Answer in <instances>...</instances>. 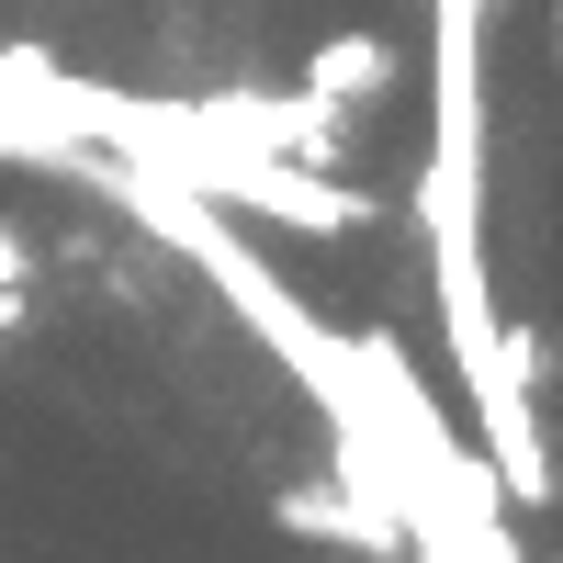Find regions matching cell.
I'll use <instances>...</instances> for the list:
<instances>
[{
	"mask_svg": "<svg viewBox=\"0 0 563 563\" xmlns=\"http://www.w3.org/2000/svg\"><path fill=\"white\" fill-rule=\"evenodd\" d=\"M282 530L350 541L361 563H406V519H395V507H372V496H350V485H282Z\"/></svg>",
	"mask_w": 563,
	"mask_h": 563,
	"instance_id": "obj_1",
	"label": "cell"
},
{
	"mask_svg": "<svg viewBox=\"0 0 563 563\" xmlns=\"http://www.w3.org/2000/svg\"><path fill=\"white\" fill-rule=\"evenodd\" d=\"M305 90H316V102H339V113L384 102V90H395V45H384V34H327L316 57H305Z\"/></svg>",
	"mask_w": 563,
	"mask_h": 563,
	"instance_id": "obj_2",
	"label": "cell"
},
{
	"mask_svg": "<svg viewBox=\"0 0 563 563\" xmlns=\"http://www.w3.org/2000/svg\"><path fill=\"white\" fill-rule=\"evenodd\" d=\"M34 271H45V260H34V238H23L12 214H0V282H34Z\"/></svg>",
	"mask_w": 563,
	"mask_h": 563,
	"instance_id": "obj_3",
	"label": "cell"
},
{
	"mask_svg": "<svg viewBox=\"0 0 563 563\" xmlns=\"http://www.w3.org/2000/svg\"><path fill=\"white\" fill-rule=\"evenodd\" d=\"M23 316H34V282H0V339H12Z\"/></svg>",
	"mask_w": 563,
	"mask_h": 563,
	"instance_id": "obj_4",
	"label": "cell"
}]
</instances>
